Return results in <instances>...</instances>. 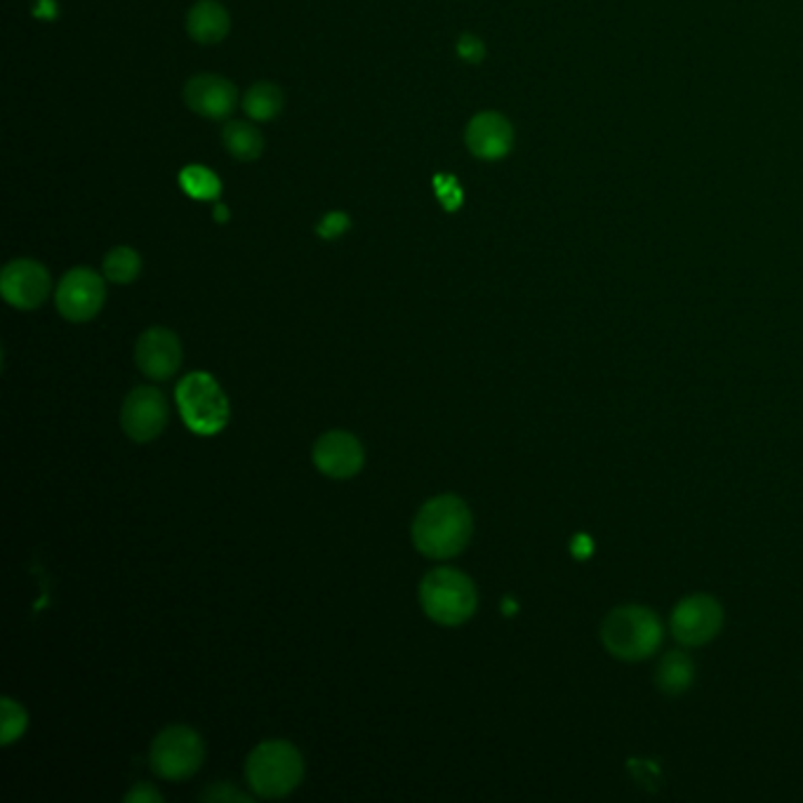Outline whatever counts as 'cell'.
Returning a JSON list of instances; mask_svg holds the SVG:
<instances>
[{
    "label": "cell",
    "mask_w": 803,
    "mask_h": 803,
    "mask_svg": "<svg viewBox=\"0 0 803 803\" xmlns=\"http://www.w3.org/2000/svg\"><path fill=\"white\" fill-rule=\"evenodd\" d=\"M410 533L419 554L446 561L467 549L474 533V516L462 497L438 495L422 505Z\"/></svg>",
    "instance_id": "6da1fadb"
},
{
    "label": "cell",
    "mask_w": 803,
    "mask_h": 803,
    "mask_svg": "<svg viewBox=\"0 0 803 803\" xmlns=\"http://www.w3.org/2000/svg\"><path fill=\"white\" fill-rule=\"evenodd\" d=\"M250 790L262 799H284L305 777V759L288 740H267L246 761Z\"/></svg>",
    "instance_id": "7a4b0ae2"
},
{
    "label": "cell",
    "mask_w": 803,
    "mask_h": 803,
    "mask_svg": "<svg viewBox=\"0 0 803 803\" xmlns=\"http://www.w3.org/2000/svg\"><path fill=\"white\" fill-rule=\"evenodd\" d=\"M601 638L611 655L638 662L651 657L665 638L662 619L644 606H622L608 613L601 627Z\"/></svg>",
    "instance_id": "3957f363"
},
{
    "label": "cell",
    "mask_w": 803,
    "mask_h": 803,
    "mask_svg": "<svg viewBox=\"0 0 803 803\" xmlns=\"http://www.w3.org/2000/svg\"><path fill=\"white\" fill-rule=\"evenodd\" d=\"M419 604L436 625H465L478 606L476 585L469 575L457 568H436L422 579Z\"/></svg>",
    "instance_id": "277c9868"
},
{
    "label": "cell",
    "mask_w": 803,
    "mask_h": 803,
    "mask_svg": "<svg viewBox=\"0 0 803 803\" xmlns=\"http://www.w3.org/2000/svg\"><path fill=\"white\" fill-rule=\"evenodd\" d=\"M177 408L198 436H215L229 422V398L208 373H189L175 391Z\"/></svg>",
    "instance_id": "5b68a950"
},
{
    "label": "cell",
    "mask_w": 803,
    "mask_h": 803,
    "mask_svg": "<svg viewBox=\"0 0 803 803\" xmlns=\"http://www.w3.org/2000/svg\"><path fill=\"white\" fill-rule=\"evenodd\" d=\"M206 761V742L189 726L163 728L149 750L151 771L170 782L196 775Z\"/></svg>",
    "instance_id": "8992f818"
},
{
    "label": "cell",
    "mask_w": 803,
    "mask_h": 803,
    "mask_svg": "<svg viewBox=\"0 0 803 803\" xmlns=\"http://www.w3.org/2000/svg\"><path fill=\"white\" fill-rule=\"evenodd\" d=\"M107 286L105 278L88 267H76L59 280L54 303L59 314L71 324H86L92 320L105 307Z\"/></svg>",
    "instance_id": "52a82bcc"
},
{
    "label": "cell",
    "mask_w": 803,
    "mask_h": 803,
    "mask_svg": "<svg viewBox=\"0 0 803 803\" xmlns=\"http://www.w3.org/2000/svg\"><path fill=\"white\" fill-rule=\"evenodd\" d=\"M168 398L153 387H137L126 396L120 408V425L135 444H149L168 427Z\"/></svg>",
    "instance_id": "ba28073f"
},
{
    "label": "cell",
    "mask_w": 803,
    "mask_h": 803,
    "mask_svg": "<svg viewBox=\"0 0 803 803\" xmlns=\"http://www.w3.org/2000/svg\"><path fill=\"white\" fill-rule=\"evenodd\" d=\"M724 625V611L707 594L681 601L672 613V634L684 646H705Z\"/></svg>",
    "instance_id": "9c48e42d"
},
{
    "label": "cell",
    "mask_w": 803,
    "mask_h": 803,
    "mask_svg": "<svg viewBox=\"0 0 803 803\" xmlns=\"http://www.w3.org/2000/svg\"><path fill=\"white\" fill-rule=\"evenodd\" d=\"M52 290L48 269L36 259H14L0 274V293L14 309L31 311L46 303Z\"/></svg>",
    "instance_id": "30bf717a"
},
{
    "label": "cell",
    "mask_w": 803,
    "mask_h": 803,
    "mask_svg": "<svg viewBox=\"0 0 803 803\" xmlns=\"http://www.w3.org/2000/svg\"><path fill=\"white\" fill-rule=\"evenodd\" d=\"M135 364L153 383H166L182 366V343L168 328H149L137 339Z\"/></svg>",
    "instance_id": "8fae6325"
},
{
    "label": "cell",
    "mask_w": 803,
    "mask_h": 803,
    "mask_svg": "<svg viewBox=\"0 0 803 803\" xmlns=\"http://www.w3.org/2000/svg\"><path fill=\"white\" fill-rule=\"evenodd\" d=\"M364 446H360V440L349 432H328L320 436L314 446V465L328 478H351L364 469Z\"/></svg>",
    "instance_id": "7c38bea8"
},
{
    "label": "cell",
    "mask_w": 803,
    "mask_h": 803,
    "mask_svg": "<svg viewBox=\"0 0 803 803\" xmlns=\"http://www.w3.org/2000/svg\"><path fill=\"white\" fill-rule=\"evenodd\" d=\"M185 102L198 116L222 120L236 109L238 90L225 76L200 73L185 86Z\"/></svg>",
    "instance_id": "4fadbf2b"
},
{
    "label": "cell",
    "mask_w": 803,
    "mask_h": 803,
    "mask_svg": "<svg viewBox=\"0 0 803 803\" xmlns=\"http://www.w3.org/2000/svg\"><path fill=\"white\" fill-rule=\"evenodd\" d=\"M467 147L476 158H505L514 147V128L509 120L497 111L478 113L467 126Z\"/></svg>",
    "instance_id": "5bb4252c"
},
{
    "label": "cell",
    "mask_w": 803,
    "mask_h": 803,
    "mask_svg": "<svg viewBox=\"0 0 803 803\" xmlns=\"http://www.w3.org/2000/svg\"><path fill=\"white\" fill-rule=\"evenodd\" d=\"M229 12L222 3H217V0H198L187 17L189 36L204 46L219 43V40L229 33Z\"/></svg>",
    "instance_id": "9a60e30c"
},
{
    "label": "cell",
    "mask_w": 803,
    "mask_h": 803,
    "mask_svg": "<svg viewBox=\"0 0 803 803\" xmlns=\"http://www.w3.org/2000/svg\"><path fill=\"white\" fill-rule=\"evenodd\" d=\"M693 676H695L693 660L686 653L672 651L660 662L657 686L662 693H667V695H681L691 688Z\"/></svg>",
    "instance_id": "2e32d148"
},
{
    "label": "cell",
    "mask_w": 803,
    "mask_h": 803,
    "mask_svg": "<svg viewBox=\"0 0 803 803\" xmlns=\"http://www.w3.org/2000/svg\"><path fill=\"white\" fill-rule=\"evenodd\" d=\"M225 147L238 160H255L265 149V139L248 120H229L225 132Z\"/></svg>",
    "instance_id": "e0dca14e"
},
{
    "label": "cell",
    "mask_w": 803,
    "mask_h": 803,
    "mask_svg": "<svg viewBox=\"0 0 803 803\" xmlns=\"http://www.w3.org/2000/svg\"><path fill=\"white\" fill-rule=\"evenodd\" d=\"M244 109L252 120H271L284 109V92L274 83H255L246 92Z\"/></svg>",
    "instance_id": "ac0fdd59"
},
{
    "label": "cell",
    "mask_w": 803,
    "mask_h": 803,
    "mask_svg": "<svg viewBox=\"0 0 803 803\" xmlns=\"http://www.w3.org/2000/svg\"><path fill=\"white\" fill-rule=\"evenodd\" d=\"M139 271H142V257L128 246H118L105 257V276L111 280V284L118 286L132 284V280H137Z\"/></svg>",
    "instance_id": "d6986e66"
},
{
    "label": "cell",
    "mask_w": 803,
    "mask_h": 803,
    "mask_svg": "<svg viewBox=\"0 0 803 803\" xmlns=\"http://www.w3.org/2000/svg\"><path fill=\"white\" fill-rule=\"evenodd\" d=\"M179 185H182V189L196 200H215L219 191H222L219 177L204 166L185 168L182 175H179Z\"/></svg>",
    "instance_id": "ffe728a7"
},
{
    "label": "cell",
    "mask_w": 803,
    "mask_h": 803,
    "mask_svg": "<svg viewBox=\"0 0 803 803\" xmlns=\"http://www.w3.org/2000/svg\"><path fill=\"white\" fill-rule=\"evenodd\" d=\"M0 714H3V724H0V745L8 747L14 740H19L27 733L29 714L12 697L0 700Z\"/></svg>",
    "instance_id": "44dd1931"
},
{
    "label": "cell",
    "mask_w": 803,
    "mask_h": 803,
    "mask_svg": "<svg viewBox=\"0 0 803 803\" xmlns=\"http://www.w3.org/2000/svg\"><path fill=\"white\" fill-rule=\"evenodd\" d=\"M347 229H349V217L345 212H339V210L328 212L324 217V222L318 225V234L324 238H337V236H343Z\"/></svg>",
    "instance_id": "7402d4cb"
},
{
    "label": "cell",
    "mask_w": 803,
    "mask_h": 803,
    "mask_svg": "<svg viewBox=\"0 0 803 803\" xmlns=\"http://www.w3.org/2000/svg\"><path fill=\"white\" fill-rule=\"evenodd\" d=\"M457 52H459V57H462V59H465V62H474V65H478L480 59H484V54H486V48H484V43H480V40H478L476 36L465 33V36L459 38Z\"/></svg>",
    "instance_id": "603a6c76"
},
{
    "label": "cell",
    "mask_w": 803,
    "mask_h": 803,
    "mask_svg": "<svg viewBox=\"0 0 803 803\" xmlns=\"http://www.w3.org/2000/svg\"><path fill=\"white\" fill-rule=\"evenodd\" d=\"M204 799H208V801H225V799L227 801H250L248 794L234 790L231 785H225V782H217L210 792L204 794Z\"/></svg>",
    "instance_id": "cb8c5ba5"
},
{
    "label": "cell",
    "mask_w": 803,
    "mask_h": 803,
    "mask_svg": "<svg viewBox=\"0 0 803 803\" xmlns=\"http://www.w3.org/2000/svg\"><path fill=\"white\" fill-rule=\"evenodd\" d=\"M151 801L160 803L163 796H160L151 785H147V782H142V785H137L126 794V803H151Z\"/></svg>",
    "instance_id": "d4e9b609"
},
{
    "label": "cell",
    "mask_w": 803,
    "mask_h": 803,
    "mask_svg": "<svg viewBox=\"0 0 803 803\" xmlns=\"http://www.w3.org/2000/svg\"><path fill=\"white\" fill-rule=\"evenodd\" d=\"M592 549H594V545L589 542V537H585V535L575 537V542H573V554H575V556L587 558V556L592 554Z\"/></svg>",
    "instance_id": "484cf974"
},
{
    "label": "cell",
    "mask_w": 803,
    "mask_h": 803,
    "mask_svg": "<svg viewBox=\"0 0 803 803\" xmlns=\"http://www.w3.org/2000/svg\"><path fill=\"white\" fill-rule=\"evenodd\" d=\"M215 215H217V219H219V222H222V219H227V217H229V212H227V208H225V206H219Z\"/></svg>",
    "instance_id": "4316f807"
}]
</instances>
